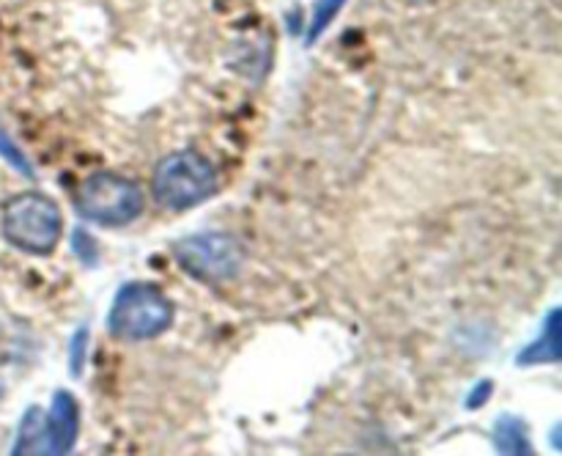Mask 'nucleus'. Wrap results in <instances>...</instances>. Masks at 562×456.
<instances>
[{"instance_id": "f257e3e1", "label": "nucleus", "mask_w": 562, "mask_h": 456, "mask_svg": "<svg viewBox=\"0 0 562 456\" xmlns=\"http://www.w3.org/2000/svg\"><path fill=\"white\" fill-rule=\"evenodd\" d=\"M0 229L9 245L31 256H47L64 234V218L53 198L42 192H16L3 203Z\"/></svg>"}, {"instance_id": "f03ea898", "label": "nucleus", "mask_w": 562, "mask_h": 456, "mask_svg": "<svg viewBox=\"0 0 562 456\" xmlns=\"http://www.w3.org/2000/svg\"><path fill=\"white\" fill-rule=\"evenodd\" d=\"M77 434H80V404L69 390H55L47 412L42 407H27L11 454L64 456L75 448Z\"/></svg>"}, {"instance_id": "7ed1b4c3", "label": "nucleus", "mask_w": 562, "mask_h": 456, "mask_svg": "<svg viewBox=\"0 0 562 456\" xmlns=\"http://www.w3.org/2000/svg\"><path fill=\"white\" fill-rule=\"evenodd\" d=\"M217 190V170L203 154L192 148L168 154L159 159L151 176L154 201L165 209H192L214 196Z\"/></svg>"}, {"instance_id": "20e7f679", "label": "nucleus", "mask_w": 562, "mask_h": 456, "mask_svg": "<svg viewBox=\"0 0 562 456\" xmlns=\"http://www.w3.org/2000/svg\"><path fill=\"white\" fill-rule=\"evenodd\" d=\"M173 324V302L151 283H126L108 313L110 335L121 341H148Z\"/></svg>"}, {"instance_id": "39448f33", "label": "nucleus", "mask_w": 562, "mask_h": 456, "mask_svg": "<svg viewBox=\"0 0 562 456\" xmlns=\"http://www.w3.org/2000/svg\"><path fill=\"white\" fill-rule=\"evenodd\" d=\"M75 207L80 218L115 229V225H126L140 218L143 190L126 176L97 170L80 185Z\"/></svg>"}, {"instance_id": "423d86ee", "label": "nucleus", "mask_w": 562, "mask_h": 456, "mask_svg": "<svg viewBox=\"0 0 562 456\" xmlns=\"http://www.w3.org/2000/svg\"><path fill=\"white\" fill-rule=\"evenodd\" d=\"M173 256L187 275L203 283H223L239 275L245 245L225 231H198L176 242Z\"/></svg>"}, {"instance_id": "0eeeda50", "label": "nucleus", "mask_w": 562, "mask_h": 456, "mask_svg": "<svg viewBox=\"0 0 562 456\" xmlns=\"http://www.w3.org/2000/svg\"><path fill=\"white\" fill-rule=\"evenodd\" d=\"M519 366H538V363H558L560 360V311L554 308L543 322L541 338L532 341L519 357Z\"/></svg>"}, {"instance_id": "6e6552de", "label": "nucleus", "mask_w": 562, "mask_h": 456, "mask_svg": "<svg viewBox=\"0 0 562 456\" xmlns=\"http://www.w3.org/2000/svg\"><path fill=\"white\" fill-rule=\"evenodd\" d=\"M494 445L499 454H514V456H530V437H527V426L521 418L516 415H499L497 426H494Z\"/></svg>"}, {"instance_id": "1a4fd4ad", "label": "nucleus", "mask_w": 562, "mask_h": 456, "mask_svg": "<svg viewBox=\"0 0 562 456\" xmlns=\"http://www.w3.org/2000/svg\"><path fill=\"white\" fill-rule=\"evenodd\" d=\"M346 0H318L316 5H313V16H311V31H307V42H316L318 36H322L324 31L329 27V22L338 16V11L344 9Z\"/></svg>"}, {"instance_id": "9d476101", "label": "nucleus", "mask_w": 562, "mask_h": 456, "mask_svg": "<svg viewBox=\"0 0 562 456\" xmlns=\"http://www.w3.org/2000/svg\"><path fill=\"white\" fill-rule=\"evenodd\" d=\"M0 157H3L5 163L11 165V168L20 170L22 176H33L31 163H27V157H25V154H22V148L14 143V137H11L9 132H5L3 124H0Z\"/></svg>"}, {"instance_id": "9b49d317", "label": "nucleus", "mask_w": 562, "mask_h": 456, "mask_svg": "<svg viewBox=\"0 0 562 456\" xmlns=\"http://www.w3.org/2000/svg\"><path fill=\"white\" fill-rule=\"evenodd\" d=\"M492 393H494L492 379H483V382H477L475 388H472V393L467 396V410H481V407L492 399Z\"/></svg>"}, {"instance_id": "f8f14e48", "label": "nucleus", "mask_w": 562, "mask_h": 456, "mask_svg": "<svg viewBox=\"0 0 562 456\" xmlns=\"http://www.w3.org/2000/svg\"><path fill=\"white\" fill-rule=\"evenodd\" d=\"M75 245H77V256H80V262H86V264L97 262V245H93V240L88 231H82V229L75 231Z\"/></svg>"}, {"instance_id": "ddd939ff", "label": "nucleus", "mask_w": 562, "mask_h": 456, "mask_svg": "<svg viewBox=\"0 0 562 456\" xmlns=\"http://www.w3.org/2000/svg\"><path fill=\"white\" fill-rule=\"evenodd\" d=\"M0 396H3V388H0Z\"/></svg>"}]
</instances>
